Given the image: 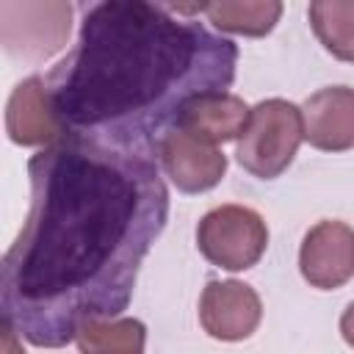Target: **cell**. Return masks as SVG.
<instances>
[{"mask_svg":"<svg viewBox=\"0 0 354 354\" xmlns=\"http://www.w3.org/2000/svg\"><path fill=\"white\" fill-rule=\"evenodd\" d=\"M30 210L0 266L3 324L61 348L88 321L127 310L169 218L158 160L64 136L28 163Z\"/></svg>","mask_w":354,"mask_h":354,"instance_id":"cell-1","label":"cell"},{"mask_svg":"<svg viewBox=\"0 0 354 354\" xmlns=\"http://www.w3.org/2000/svg\"><path fill=\"white\" fill-rule=\"evenodd\" d=\"M235 64L238 44L202 22L105 0L83 11L75 47L44 83L64 136L155 158L191 102L232 86Z\"/></svg>","mask_w":354,"mask_h":354,"instance_id":"cell-2","label":"cell"},{"mask_svg":"<svg viewBox=\"0 0 354 354\" xmlns=\"http://www.w3.org/2000/svg\"><path fill=\"white\" fill-rule=\"evenodd\" d=\"M301 138V108L288 100L271 97L252 108V119L243 136L238 138L235 158L249 174L260 180H274L293 163Z\"/></svg>","mask_w":354,"mask_h":354,"instance_id":"cell-3","label":"cell"},{"mask_svg":"<svg viewBox=\"0 0 354 354\" xmlns=\"http://www.w3.org/2000/svg\"><path fill=\"white\" fill-rule=\"evenodd\" d=\"M196 246L207 263L227 271H246L263 257L268 246V227L252 207L221 205L202 216L196 227Z\"/></svg>","mask_w":354,"mask_h":354,"instance_id":"cell-4","label":"cell"},{"mask_svg":"<svg viewBox=\"0 0 354 354\" xmlns=\"http://www.w3.org/2000/svg\"><path fill=\"white\" fill-rule=\"evenodd\" d=\"M158 163L166 177L185 194H202L218 185L227 171V155L185 127H174L158 147Z\"/></svg>","mask_w":354,"mask_h":354,"instance_id":"cell-5","label":"cell"},{"mask_svg":"<svg viewBox=\"0 0 354 354\" xmlns=\"http://www.w3.org/2000/svg\"><path fill=\"white\" fill-rule=\"evenodd\" d=\"M301 277L318 290H335L354 277V230L346 221H318L299 249Z\"/></svg>","mask_w":354,"mask_h":354,"instance_id":"cell-6","label":"cell"},{"mask_svg":"<svg viewBox=\"0 0 354 354\" xmlns=\"http://www.w3.org/2000/svg\"><path fill=\"white\" fill-rule=\"evenodd\" d=\"M263 318L260 296L252 285L238 279H213L202 290L199 299V321L202 329L216 340H246Z\"/></svg>","mask_w":354,"mask_h":354,"instance_id":"cell-7","label":"cell"},{"mask_svg":"<svg viewBox=\"0 0 354 354\" xmlns=\"http://www.w3.org/2000/svg\"><path fill=\"white\" fill-rule=\"evenodd\" d=\"M304 138L324 152L354 149V88L329 86L307 97L301 108Z\"/></svg>","mask_w":354,"mask_h":354,"instance_id":"cell-8","label":"cell"},{"mask_svg":"<svg viewBox=\"0 0 354 354\" xmlns=\"http://www.w3.org/2000/svg\"><path fill=\"white\" fill-rule=\"evenodd\" d=\"M6 130L8 138L22 147H50L64 138V127L53 113L47 83L41 77H25L11 91L6 108Z\"/></svg>","mask_w":354,"mask_h":354,"instance_id":"cell-9","label":"cell"},{"mask_svg":"<svg viewBox=\"0 0 354 354\" xmlns=\"http://www.w3.org/2000/svg\"><path fill=\"white\" fill-rule=\"evenodd\" d=\"M249 119H252V108L241 97L221 91V94H207L191 102L177 127H185L218 147L224 141L241 138L243 130L249 127Z\"/></svg>","mask_w":354,"mask_h":354,"instance_id":"cell-10","label":"cell"},{"mask_svg":"<svg viewBox=\"0 0 354 354\" xmlns=\"http://www.w3.org/2000/svg\"><path fill=\"white\" fill-rule=\"evenodd\" d=\"M202 14L227 33L241 36H266L282 17L279 0H218L202 3Z\"/></svg>","mask_w":354,"mask_h":354,"instance_id":"cell-11","label":"cell"},{"mask_svg":"<svg viewBox=\"0 0 354 354\" xmlns=\"http://www.w3.org/2000/svg\"><path fill=\"white\" fill-rule=\"evenodd\" d=\"M80 354H144L147 326L138 318L88 321L75 337Z\"/></svg>","mask_w":354,"mask_h":354,"instance_id":"cell-12","label":"cell"},{"mask_svg":"<svg viewBox=\"0 0 354 354\" xmlns=\"http://www.w3.org/2000/svg\"><path fill=\"white\" fill-rule=\"evenodd\" d=\"M310 25L326 53L354 64V0L310 3Z\"/></svg>","mask_w":354,"mask_h":354,"instance_id":"cell-13","label":"cell"},{"mask_svg":"<svg viewBox=\"0 0 354 354\" xmlns=\"http://www.w3.org/2000/svg\"><path fill=\"white\" fill-rule=\"evenodd\" d=\"M340 335H343V340L354 348V301L343 310V315H340Z\"/></svg>","mask_w":354,"mask_h":354,"instance_id":"cell-14","label":"cell"},{"mask_svg":"<svg viewBox=\"0 0 354 354\" xmlns=\"http://www.w3.org/2000/svg\"><path fill=\"white\" fill-rule=\"evenodd\" d=\"M14 329L11 326H6L3 324V337H6V354H22V351H17V340H14Z\"/></svg>","mask_w":354,"mask_h":354,"instance_id":"cell-15","label":"cell"}]
</instances>
